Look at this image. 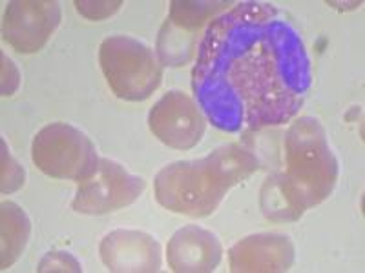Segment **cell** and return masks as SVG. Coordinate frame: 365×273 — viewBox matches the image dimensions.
Returning a JSON list of instances; mask_svg holds the SVG:
<instances>
[{
    "label": "cell",
    "mask_w": 365,
    "mask_h": 273,
    "mask_svg": "<svg viewBox=\"0 0 365 273\" xmlns=\"http://www.w3.org/2000/svg\"><path fill=\"white\" fill-rule=\"evenodd\" d=\"M0 217H2V269H8L13 262L24 252L28 245L31 223H29L26 211L19 204L6 200L2 203Z\"/></svg>",
    "instance_id": "13"
},
{
    "label": "cell",
    "mask_w": 365,
    "mask_h": 273,
    "mask_svg": "<svg viewBox=\"0 0 365 273\" xmlns=\"http://www.w3.org/2000/svg\"><path fill=\"white\" fill-rule=\"evenodd\" d=\"M311 86L305 42L274 4L240 2L205 29L192 90L214 128L240 133L291 122Z\"/></svg>",
    "instance_id": "1"
},
{
    "label": "cell",
    "mask_w": 365,
    "mask_h": 273,
    "mask_svg": "<svg viewBox=\"0 0 365 273\" xmlns=\"http://www.w3.org/2000/svg\"><path fill=\"white\" fill-rule=\"evenodd\" d=\"M148 126L163 144L185 151L200 144L207 129V117L190 95L172 90L150 109Z\"/></svg>",
    "instance_id": "8"
},
{
    "label": "cell",
    "mask_w": 365,
    "mask_h": 273,
    "mask_svg": "<svg viewBox=\"0 0 365 273\" xmlns=\"http://www.w3.org/2000/svg\"><path fill=\"white\" fill-rule=\"evenodd\" d=\"M37 272H83L81 262L68 252H50L46 253L37 266Z\"/></svg>",
    "instance_id": "15"
},
{
    "label": "cell",
    "mask_w": 365,
    "mask_h": 273,
    "mask_svg": "<svg viewBox=\"0 0 365 273\" xmlns=\"http://www.w3.org/2000/svg\"><path fill=\"white\" fill-rule=\"evenodd\" d=\"M145 186V178L130 173L119 162L103 157L90 177L77 182L71 208L83 215L112 213L135 203Z\"/></svg>",
    "instance_id": "6"
},
{
    "label": "cell",
    "mask_w": 365,
    "mask_h": 273,
    "mask_svg": "<svg viewBox=\"0 0 365 273\" xmlns=\"http://www.w3.org/2000/svg\"><path fill=\"white\" fill-rule=\"evenodd\" d=\"M99 63L110 90L119 99L141 102L159 87L163 64L145 42L128 35H112L99 48Z\"/></svg>",
    "instance_id": "4"
},
{
    "label": "cell",
    "mask_w": 365,
    "mask_h": 273,
    "mask_svg": "<svg viewBox=\"0 0 365 273\" xmlns=\"http://www.w3.org/2000/svg\"><path fill=\"white\" fill-rule=\"evenodd\" d=\"M227 6H232V2L174 0L158 38L159 63L165 66H185L194 57L201 28L210 24L220 11H227Z\"/></svg>",
    "instance_id": "7"
},
{
    "label": "cell",
    "mask_w": 365,
    "mask_h": 273,
    "mask_svg": "<svg viewBox=\"0 0 365 273\" xmlns=\"http://www.w3.org/2000/svg\"><path fill=\"white\" fill-rule=\"evenodd\" d=\"M223 248L216 235L201 226H185L172 235L166 246L168 266L179 273L214 272L220 266Z\"/></svg>",
    "instance_id": "12"
},
{
    "label": "cell",
    "mask_w": 365,
    "mask_h": 273,
    "mask_svg": "<svg viewBox=\"0 0 365 273\" xmlns=\"http://www.w3.org/2000/svg\"><path fill=\"white\" fill-rule=\"evenodd\" d=\"M61 22L55 0H13L2 21V38L19 53H35L50 41Z\"/></svg>",
    "instance_id": "9"
},
{
    "label": "cell",
    "mask_w": 365,
    "mask_h": 273,
    "mask_svg": "<svg viewBox=\"0 0 365 273\" xmlns=\"http://www.w3.org/2000/svg\"><path fill=\"white\" fill-rule=\"evenodd\" d=\"M230 269L236 273L287 272L294 264V245L285 235L257 233L228 250Z\"/></svg>",
    "instance_id": "11"
},
{
    "label": "cell",
    "mask_w": 365,
    "mask_h": 273,
    "mask_svg": "<svg viewBox=\"0 0 365 273\" xmlns=\"http://www.w3.org/2000/svg\"><path fill=\"white\" fill-rule=\"evenodd\" d=\"M75 6H77V11L90 21H103V18L113 15L123 6V2L120 0H115V2H108V0L106 2H84V0L81 2L77 0Z\"/></svg>",
    "instance_id": "16"
},
{
    "label": "cell",
    "mask_w": 365,
    "mask_h": 273,
    "mask_svg": "<svg viewBox=\"0 0 365 273\" xmlns=\"http://www.w3.org/2000/svg\"><path fill=\"white\" fill-rule=\"evenodd\" d=\"M259 168V161L240 144H225L203 159L175 161L165 166L154 181L155 199L166 210L181 215H212L225 195L247 181Z\"/></svg>",
    "instance_id": "3"
},
{
    "label": "cell",
    "mask_w": 365,
    "mask_h": 273,
    "mask_svg": "<svg viewBox=\"0 0 365 273\" xmlns=\"http://www.w3.org/2000/svg\"><path fill=\"white\" fill-rule=\"evenodd\" d=\"M26 171L15 159L11 157L6 142H2V193H13L24 186Z\"/></svg>",
    "instance_id": "14"
},
{
    "label": "cell",
    "mask_w": 365,
    "mask_h": 273,
    "mask_svg": "<svg viewBox=\"0 0 365 273\" xmlns=\"http://www.w3.org/2000/svg\"><path fill=\"white\" fill-rule=\"evenodd\" d=\"M31 159L48 177L81 182L96 171L101 157L86 133L66 122H51L35 135Z\"/></svg>",
    "instance_id": "5"
},
{
    "label": "cell",
    "mask_w": 365,
    "mask_h": 273,
    "mask_svg": "<svg viewBox=\"0 0 365 273\" xmlns=\"http://www.w3.org/2000/svg\"><path fill=\"white\" fill-rule=\"evenodd\" d=\"M101 261L110 272L139 273L161 269V246L137 230H115L101 240Z\"/></svg>",
    "instance_id": "10"
},
{
    "label": "cell",
    "mask_w": 365,
    "mask_h": 273,
    "mask_svg": "<svg viewBox=\"0 0 365 273\" xmlns=\"http://www.w3.org/2000/svg\"><path fill=\"white\" fill-rule=\"evenodd\" d=\"M283 149L285 170L267 178L262 188V210L274 223L298 220L329 199L340 173L327 133L314 117H299L289 126Z\"/></svg>",
    "instance_id": "2"
}]
</instances>
